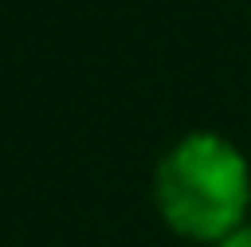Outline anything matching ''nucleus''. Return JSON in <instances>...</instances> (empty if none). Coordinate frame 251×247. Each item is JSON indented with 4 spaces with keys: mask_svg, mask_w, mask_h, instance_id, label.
Returning <instances> with one entry per match:
<instances>
[{
    "mask_svg": "<svg viewBox=\"0 0 251 247\" xmlns=\"http://www.w3.org/2000/svg\"><path fill=\"white\" fill-rule=\"evenodd\" d=\"M152 198L165 226L194 243H223L247 222L251 165L218 132H190L156 165Z\"/></svg>",
    "mask_w": 251,
    "mask_h": 247,
    "instance_id": "obj_1",
    "label": "nucleus"
},
{
    "mask_svg": "<svg viewBox=\"0 0 251 247\" xmlns=\"http://www.w3.org/2000/svg\"><path fill=\"white\" fill-rule=\"evenodd\" d=\"M214 247H251V222H243V226H235V231L226 235L223 243H214Z\"/></svg>",
    "mask_w": 251,
    "mask_h": 247,
    "instance_id": "obj_2",
    "label": "nucleus"
}]
</instances>
